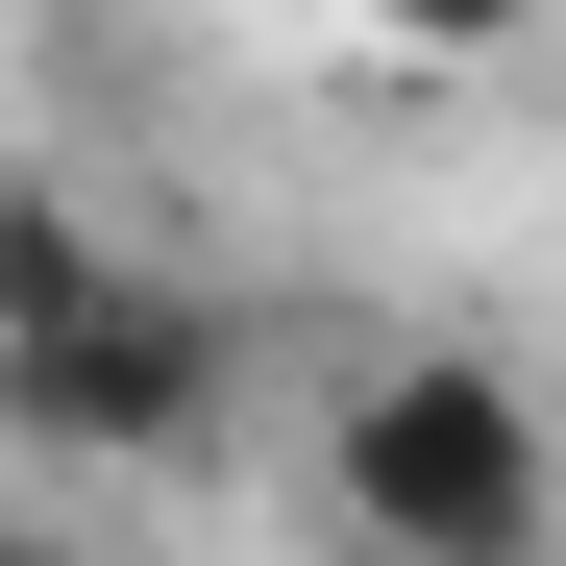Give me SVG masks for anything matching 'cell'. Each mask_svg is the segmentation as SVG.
Masks as SVG:
<instances>
[{
    "label": "cell",
    "mask_w": 566,
    "mask_h": 566,
    "mask_svg": "<svg viewBox=\"0 0 566 566\" xmlns=\"http://www.w3.org/2000/svg\"><path fill=\"white\" fill-rule=\"evenodd\" d=\"M0 566H99V493H50V468H0Z\"/></svg>",
    "instance_id": "277c9868"
},
{
    "label": "cell",
    "mask_w": 566,
    "mask_h": 566,
    "mask_svg": "<svg viewBox=\"0 0 566 566\" xmlns=\"http://www.w3.org/2000/svg\"><path fill=\"white\" fill-rule=\"evenodd\" d=\"M247 443V296L124 247L74 172H0V468L50 493H198Z\"/></svg>",
    "instance_id": "6da1fadb"
},
{
    "label": "cell",
    "mask_w": 566,
    "mask_h": 566,
    "mask_svg": "<svg viewBox=\"0 0 566 566\" xmlns=\"http://www.w3.org/2000/svg\"><path fill=\"white\" fill-rule=\"evenodd\" d=\"M321 493H345L369 566H566V419L493 345H395V369H345Z\"/></svg>",
    "instance_id": "7a4b0ae2"
},
{
    "label": "cell",
    "mask_w": 566,
    "mask_h": 566,
    "mask_svg": "<svg viewBox=\"0 0 566 566\" xmlns=\"http://www.w3.org/2000/svg\"><path fill=\"white\" fill-rule=\"evenodd\" d=\"M517 25H542V0H369V50H419V74H493Z\"/></svg>",
    "instance_id": "3957f363"
},
{
    "label": "cell",
    "mask_w": 566,
    "mask_h": 566,
    "mask_svg": "<svg viewBox=\"0 0 566 566\" xmlns=\"http://www.w3.org/2000/svg\"><path fill=\"white\" fill-rule=\"evenodd\" d=\"M542 25H566V0H542Z\"/></svg>",
    "instance_id": "5b68a950"
}]
</instances>
